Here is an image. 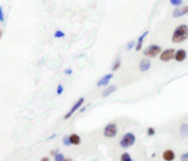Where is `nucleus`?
Segmentation results:
<instances>
[{
	"mask_svg": "<svg viewBox=\"0 0 188 161\" xmlns=\"http://www.w3.org/2000/svg\"><path fill=\"white\" fill-rule=\"evenodd\" d=\"M65 158H66V157H65V155L61 153V152H58V153H57L56 155L53 157V159H54V161H64Z\"/></svg>",
	"mask_w": 188,
	"mask_h": 161,
	"instance_id": "19",
	"label": "nucleus"
},
{
	"mask_svg": "<svg viewBox=\"0 0 188 161\" xmlns=\"http://www.w3.org/2000/svg\"><path fill=\"white\" fill-rule=\"evenodd\" d=\"M113 79V73H107L105 75H103L99 80L97 81V86L98 87H106V86H109L110 81Z\"/></svg>",
	"mask_w": 188,
	"mask_h": 161,
	"instance_id": "8",
	"label": "nucleus"
},
{
	"mask_svg": "<svg viewBox=\"0 0 188 161\" xmlns=\"http://www.w3.org/2000/svg\"><path fill=\"white\" fill-rule=\"evenodd\" d=\"M64 161H73V159H71V158H65Z\"/></svg>",
	"mask_w": 188,
	"mask_h": 161,
	"instance_id": "33",
	"label": "nucleus"
},
{
	"mask_svg": "<svg viewBox=\"0 0 188 161\" xmlns=\"http://www.w3.org/2000/svg\"><path fill=\"white\" fill-rule=\"evenodd\" d=\"M180 161H188V152H185L180 155Z\"/></svg>",
	"mask_w": 188,
	"mask_h": 161,
	"instance_id": "26",
	"label": "nucleus"
},
{
	"mask_svg": "<svg viewBox=\"0 0 188 161\" xmlns=\"http://www.w3.org/2000/svg\"><path fill=\"white\" fill-rule=\"evenodd\" d=\"M117 92V86L116 85H109L106 86V88L102 92V96L103 97H107V96L112 95L113 93Z\"/></svg>",
	"mask_w": 188,
	"mask_h": 161,
	"instance_id": "13",
	"label": "nucleus"
},
{
	"mask_svg": "<svg viewBox=\"0 0 188 161\" xmlns=\"http://www.w3.org/2000/svg\"><path fill=\"white\" fill-rule=\"evenodd\" d=\"M69 142H71V145L80 146L82 144V139L77 133H71L69 134Z\"/></svg>",
	"mask_w": 188,
	"mask_h": 161,
	"instance_id": "14",
	"label": "nucleus"
},
{
	"mask_svg": "<svg viewBox=\"0 0 188 161\" xmlns=\"http://www.w3.org/2000/svg\"><path fill=\"white\" fill-rule=\"evenodd\" d=\"M2 35H4V31H2V29H0V39H2Z\"/></svg>",
	"mask_w": 188,
	"mask_h": 161,
	"instance_id": "32",
	"label": "nucleus"
},
{
	"mask_svg": "<svg viewBox=\"0 0 188 161\" xmlns=\"http://www.w3.org/2000/svg\"><path fill=\"white\" fill-rule=\"evenodd\" d=\"M188 39V26L187 24H179L172 34V42L176 43V44H179V43L185 42L186 39Z\"/></svg>",
	"mask_w": 188,
	"mask_h": 161,
	"instance_id": "1",
	"label": "nucleus"
},
{
	"mask_svg": "<svg viewBox=\"0 0 188 161\" xmlns=\"http://www.w3.org/2000/svg\"><path fill=\"white\" fill-rule=\"evenodd\" d=\"M56 93H57V95H61V94L64 93V86H62L61 84H59L58 86H57Z\"/></svg>",
	"mask_w": 188,
	"mask_h": 161,
	"instance_id": "23",
	"label": "nucleus"
},
{
	"mask_svg": "<svg viewBox=\"0 0 188 161\" xmlns=\"http://www.w3.org/2000/svg\"><path fill=\"white\" fill-rule=\"evenodd\" d=\"M148 35H149V31L146 30L144 33H142V34L139 36V39H137V41H136L135 48H134L136 51H141V50H142V46H143V43H144V39H146V37H147Z\"/></svg>",
	"mask_w": 188,
	"mask_h": 161,
	"instance_id": "10",
	"label": "nucleus"
},
{
	"mask_svg": "<svg viewBox=\"0 0 188 161\" xmlns=\"http://www.w3.org/2000/svg\"><path fill=\"white\" fill-rule=\"evenodd\" d=\"M83 103H84V97L82 96V97H80L79 100H76L75 103L73 104L71 109H69V110H68L67 112H66V114L64 115V119H65V121H66V119H69V118H71L72 116L74 115L76 111H77V110L80 109V108L82 107Z\"/></svg>",
	"mask_w": 188,
	"mask_h": 161,
	"instance_id": "5",
	"label": "nucleus"
},
{
	"mask_svg": "<svg viewBox=\"0 0 188 161\" xmlns=\"http://www.w3.org/2000/svg\"><path fill=\"white\" fill-rule=\"evenodd\" d=\"M58 152H59V151H58V150H51V152H50V154H51L52 157H54V155H56V154L58 153Z\"/></svg>",
	"mask_w": 188,
	"mask_h": 161,
	"instance_id": "28",
	"label": "nucleus"
},
{
	"mask_svg": "<svg viewBox=\"0 0 188 161\" xmlns=\"http://www.w3.org/2000/svg\"><path fill=\"white\" fill-rule=\"evenodd\" d=\"M136 143V136L133 132H126L119 140V146L124 150H127L129 147H132Z\"/></svg>",
	"mask_w": 188,
	"mask_h": 161,
	"instance_id": "2",
	"label": "nucleus"
},
{
	"mask_svg": "<svg viewBox=\"0 0 188 161\" xmlns=\"http://www.w3.org/2000/svg\"><path fill=\"white\" fill-rule=\"evenodd\" d=\"M0 22H5V13L2 6H0Z\"/></svg>",
	"mask_w": 188,
	"mask_h": 161,
	"instance_id": "25",
	"label": "nucleus"
},
{
	"mask_svg": "<svg viewBox=\"0 0 188 161\" xmlns=\"http://www.w3.org/2000/svg\"><path fill=\"white\" fill-rule=\"evenodd\" d=\"M162 158L164 161H174L176 159V152L171 148H166L165 151H163Z\"/></svg>",
	"mask_w": 188,
	"mask_h": 161,
	"instance_id": "12",
	"label": "nucleus"
},
{
	"mask_svg": "<svg viewBox=\"0 0 188 161\" xmlns=\"http://www.w3.org/2000/svg\"><path fill=\"white\" fill-rule=\"evenodd\" d=\"M120 161H135L128 152H124L120 155Z\"/></svg>",
	"mask_w": 188,
	"mask_h": 161,
	"instance_id": "17",
	"label": "nucleus"
},
{
	"mask_svg": "<svg viewBox=\"0 0 188 161\" xmlns=\"http://www.w3.org/2000/svg\"><path fill=\"white\" fill-rule=\"evenodd\" d=\"M174 54H176V49L173 48H169V49H165V50H162L161 55H159V59L164 63H167V61L174 59Z\"/></svg>",
	"mask_w": 188,
	"mask_h": 161,
	"instance_id": "6",
	"label": "nucleus"
},
{
	"mask_svg": "<svg viewBox=\"0 0 188 161\" xmlns=\"http://www.w3.org/2000/svg\"><path fill=\"white\" fill-rule=\"evenodd\" d=\"M179 133L182 138H187L188 137V123H182L179 127Z\"/></svg>",
	"mask_w": 188,
	"mask_h": 161,
	"instance_id": "15",
	"label": "nucleus"
},
{
	"mask_svg": "<svg viewBox=\"0 0 188 161\" xmlns=\"http://www.w3.org/2000/svg\"><path fill=\"white\" fill-rule=\"evenodd\" d=\"M151 69V60L149 59V58L147 57H144L142 58L141 60H140L139 63V70H140V72H148L149 70Z\"/></svg>",
	"mask_w": 188,
	"mask_h": 161,
	"instance_id": "7",
	"label": "nucleus"
},
{
	"mask_svg": "<svg viewBox=\"0 0 188 161\" xmlns=\"http://www.w3.org/2000/svg\"><path fill=\"white\" fill-rule=\"evenodd\" d=\"M57 137V133H53L52 136H50V137H47V139H49V140H51V139H54Z\"/></svg>",
	"mask_w": 188,
	"mask_h": 161,
	"instance_id": "30",
	"label": "nucleus"
},
{
	"mask_svg": "<svg viewBox=\"0 0 188 161\" xmlns=\"http://www.w3.org/2000/svg\"><path fill=\"white\" fill-rule=\"evenodd\" d=\"M64 73L66 74V75H72V74H73V70L72 69H65Z\"/></svg>",
	"mask_w": 188,
	"mask_h": 161,
	"instance_id": "27",
	"label": "nucleus"
},
{
	"mask_svg": "<svg viewBox=\"0 0 188 161\" xmlns=\"http://www.w3.org/2000/svg\"><path fill=\"white\" fill-rule=\"evenodd\" d=\"M188 14V6H184V7H177L176 9H173L172 12V16L173 18H181L184 15H187Z\"/></svg>",
	"mask_w": 188,
	"mask_h": 161,
	"instance_id": "9",
	"label": "nucleus"
},
{
	"mask_svg": "<svg viewBox=\"0 0 188 161\" xmlns=\"http://www.w3.org/2000/svg\"><path fill=\"white\" fill-rule=\"evenodd\" d=\"M62 144L65 146H71V142H69V134H65L62 137Z\"/></svg>",
	"mask_w": 188,
	"mask_h": 161,
	"instance_id": "20",
	"label": "nucleus"
},
{
	"mask_svg": "<svg viewBox=\"0 0 188 161\" xmlns=\"http://www.w3.org/2000/svg\"><path fill=\"white\" fill-rule=\"evenodd\" d=\"M187 58V51L185 49H178L176 50V54H174V60L178 61V63H182Z\"/></svg>",
	"mask_w": 188,
	"mask_h": 161,
	"instance_id": "11",
	"label": "nucleus"
},
{
	"mask_svg": "<svg viewBox=\"0 0 188 161\" xmlns=\"http://www.w3.org/2000/svg\"><path fill=\"white\" fill-rule=\"evenodd\" d=\"M118 132H119V129H118V124L116 122H110L107 123L105 127H104V130H103V136L105 138H114L117 137Z\"/></svg>",
	"mask_w": 188,
	"mask_h": 161,
	"instance_id": "3",
	"label": "nucleus"
},
{
	"mask_svg": "<svg viewBox=\"0 0 188 161\" xmlns=\"http://www.w3.org/2000/svg\"><path fill=\"white\" fill-rule=\"evenodd\" d=\"M41 161H50V158L49 157H43L41 159Z\"/></svg>",
	"mask_w": 188,
	"mask_h": 161,
	"instance_id": "31",
	"label": "nucleus"
},
{
	"mask_svg": "<svg viewBox=\"0 0 188 161\" xmlns=\"http://www.w3.org/2000/svg\"><path fill=\"white\" fill-rule=\"evenodd\" d=\"M86 109H87V106H82V107L80 108L79 110H80V112H84V111H86Z\"/></svg>",
	"mask_w": 188,
	"mask_h": 161,
	"instance_id": "29",
	"label": "nucleus"
},
{
	"mask_svg": "<svg viewBox=\"0 0 188 161\" xmlns=\"http://www.w3.org/2000/svg\"><path fill=\"white\" fill-rule=\"evenodd\" d=\"M155 133H156V129H155L154 127H149L147 129V134L149 136V137H152V136H155Z\"/></svg>",
	"mask_w": 188,
	"mask_h": 161,
	"instance_id": "21",
	"label": "nucleus"
},
{
	"mask_svg": "<svg viewBox=\"0 0 188 161\" xmlns=\"http://www.w3.org/2000/svg\"><path fill=\"white\" fill-rule=\"evenodd\" d=\"M162 50L163 49L161 45H158V44H150V45L147 46L143 50V56L147 58H155L161 55Z\"/></svg>",
	"mask_w": 188,
	"mask_h": 161,
	"instance_id": "4",
	"label": "nucleus"
},
{
	"mask_svg": "<svg viewBox=\"0 0 188 161\" xmlns=\"http://www.w3.org/2000/svg\"><path fill=\"white\" fill-rule=\"evenodd\" d=\"M121 66V58L120 57H117L116 59H114V61H113L112 64V72H116V71H118V70L120 69Z\"/></svg>",
	"mask_w": 188,
	"mask_h": 161,
	"instance_id": "16",
	"label": "nucleus"
},
{
	"mask_svg": "<svg viewBox=\"0 0 188 161\" xmlns=\"http://www.w3.org/2000/svg\"><path fill=\"white\" fill-rule=\"evenodd\" d=\"M135 44H136L135 41H129V42L127 43V45H126V49H127V50H132V49L135 48Z\"/></svg>",
	"mask_w": 188,
	"mask_h": 161,
	"instance_id": "22",
	"label": "nucleus"
},
{
	"mask_svg": "<svg viewBox=\"0 0 188 161\" xmlns=\"http://www.w3.org/2000/svg\"><path fill=\"white\" fill-rule=\"evenodd\" d=\"M65 36H66V34H65L62 30H56L54 34H53V37H54V39H62Z\"/></svg>",
	"mask_w": 188,
	"mask_h": 161,
	"instance_id": "18",
	"label": "nucleus"
},
{
	"mask_svg": "<svg viewBox=\"0 0 188 161\" xmlns=\"http://www.w3.org/2000/svg\"><path fill=\"white\" fill-rule=\"evenodd\" d=\"M182 1H184V0H170L171 5H173L174 7H179V6L182 4Z\"/></svg>",
	"mask_w": 188,
	"mask_h": 161,
	"instance_id": "24",
	"label": "nucleus"
}]
</instances>
